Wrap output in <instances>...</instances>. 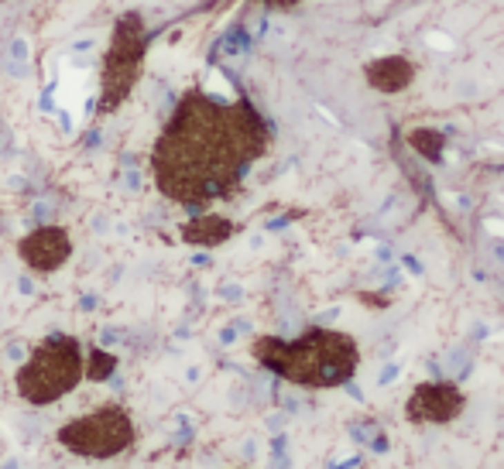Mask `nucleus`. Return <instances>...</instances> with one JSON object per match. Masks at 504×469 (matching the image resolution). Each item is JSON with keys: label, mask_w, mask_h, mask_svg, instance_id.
<instances>
[{"label": "nucleus", "mask_w": 504, "mask_h": 469, "mask_svg": "<svg viewBox=\"0 0 504 469\" xmlns=\"http://www.w3.org/2000/svg\"><path fill=\"white\" fill-rule=\"evenodd\" d=\"M268 148L271 127L251 99L186 90L151 148V175L165 199L202 209L237 195Z\"/></svg>", "instance_id": "nucleus-1"}, {"label": "nucleus", "mask_w": 504, "mask_h": 469, "mask_svg": "<svg viewBox=\"0 0 504 469\" xmlns=\"http://www.w3.org/2000/svg\"><path fill=\"white\" fill-rule=\"evenodd\" d=\"M251 357L282 377L285 383L309 390H333L350 383L360 370V346L350 332L329 326H309L302 336H258L251 343Z\"/></svg>", "instance_id": "nucleus-2"}, {"label": "nucleus", "mask_w": 504, "mask_h": 469, "mask_svg": "<svg viewBox=\"0 0 504 469\" xmlns=\"http://www.w3.org/2000/svg\"><path fill=\"white\" fill-rule=\"evenodd\" d=\"M86 377V350L76 336L69 332H52L45 336L31 357L17 367L14 390L24 404L31 408H48L59 397L72 394Z\"/></svg>", "instance_id": "nucleus-3"}, {"label": "nucleus", "mask_w": 504, "mask_h": 469, "mask_svg": "<svg viewBox=\"0 0 504 469\" xmlns=\"http://www.w3.org/2000/svg\"><path fill=\"white\" fill-rule=\"evenodd\" d=\"M148 21L144 14L137 10H127L113 21V31H110V45L103 52L100 62V99H97V110L103 117L106 113H117L127 96L134 93L137 79H141V66H144V55H148Z\"/></svg>", "instance_id": "nucleus-4"}, {"label": "nucleus", "mask_w": 504, "mask_h": 469, "mask_svg": "<svg viewBox=\"0 0 504 469\" xmlns=\"http://www.w3.org/2000/svg\"><path fill=\"white\" fill-rule=\"evenodd\" d=\"M59 446L79 459H117L124 456L134 439H137V428H134V418L124 404H100L79 418H69L59 432H55Z\"/></svg>", "instance_id": "nucleus-5"}, {"label": "nucleus", "mask_w": 504, "mask_h": 469, "mask_svg": "<svg viewBox=\"0 0 504 469\" xmlns=\"http://www.w3.org/2000/svg\"><path fill=\"white\" fill-rule=\"evenodd\" d=\"M467 411V394L453 380H425L405 401L408 425H449Z\"/></svg>", "instance_id": "nucleus-6"}, {"label": "nucleus", "mask_w": 504, "mask_h": 469, "mask_svg": "<svg viewBox=\"0 0 504 469\" xmlns=\"http://www.w3.org/2000/svg\"><path fill=\"white\" fill-rule=\"evenodd\" d=\"M17 257L35 275H55L72 257V237L66 226H38L17 240Z\"/></svg>", "instance_id": "nucleus-7"}, {"label": "nucleus", "mask_w": 504, "mask_h": 469, "mask_svg": "<svg viewBox=\"0 0 504 469\" xmlns=\"http://www.w3.org/2000/svg\"><path fill=\"white\" fill-rule=\"evenodd\" d=\"M418 69L411 59L405 55H381V59H371L364 66V79L374 93H385V96H395V93H405L411 83H415Z\"/></svg>", "instance_id": "nucleus-8"}, {"label": "nucleus", "mask_w": 504, "mask_h": 469, "mask_svg": "<svg viewBox=\"0 0 504 469\" xmlns=\"http://www.w3.org/2000/svg\"><path fill=\"white\" fill-rule=\"evenodd\" d=\"M233 233H237V223H233L230 216H223V212H196L193 219H186V223L179 226L182 243H189V247H206V250L226 243Z\"/></svg>", "instance_id": "nucleus-9"}, {"label": "nucleus", "mask_w": 504, "mask_h": 469, "mask_svg": "<svg viewBox=\"0 0 504 469\" xmlns=\"http://www.w3.org/2000/svg\"><path fill=\"white\" fill-rule=\"evenodd\" d=\"M408 148L418 154V158H425V161H443V151H446V134L439 130V127H411L408 130Z\"/></svg>", "instance_id": "nucleus-10"}, {"label": "nucleus", "mask_w": 504, "mask_h": 469, "mask_svg": "<svg viewBox=\"0 0 504 469\" xmlns=\"http://www.w3.org/2000/svg\"><path fill=\"white\" fill-rule=\"evenodd\" d=\"M117 370V357L113 353H106L100 346H86V380H93V383H103V380H110Z\"/></svg>", "instance_id": "nucleus-11"}, {"label": "nucleus", "mask_w": 504, "mask_h": 469, "mask_svg": "<svg viewBox=\"0 0 504 469\" xmlns=\"http://www.w3.org/2000/svg\"><path fill=\"white\" fill-rule=\"evenodd\" d=\"M258 3H264V7H271V10H292V7H299L302 0H258Z\"/></svg>", "instance_id": "nucleus-12"}]
</instances>
